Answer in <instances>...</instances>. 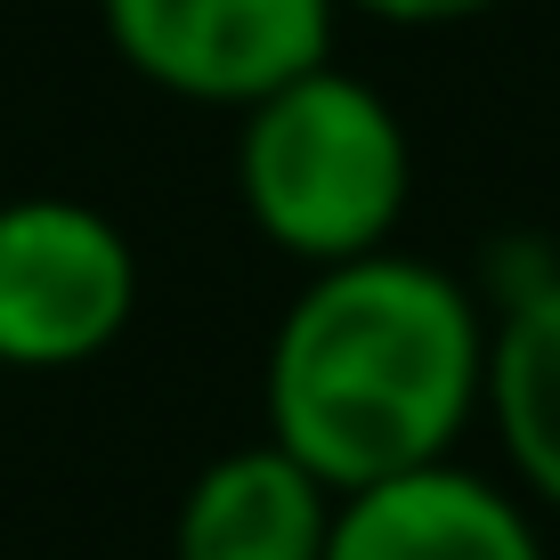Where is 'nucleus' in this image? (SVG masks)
Returning a JSON list of instances; mask_svg holds the SVG:
<instances>
[{
	"label": "nucleus",
	"mask_w": 560,
	"mask_h": 560,
	"mask_svg": "<svg viewBox=\"0 0 560 560\" xmlns=\"http://www.w3.org/2000/svg\"><path fill=\"white\" fill-rule=\"evenodd\" d=\"M488 308L422 253H358L301 268L260 365V422L334 495L439 463L479 422Z\"/></svg>",
	"instance_id": "obj_1"
},
{
	"label": "nucleus",
	"mask_w": 560,
	"mask_h": 560,
	"mask_svg": "<svg viewBox=\"0 0 560 560\" xmlns=\"http://www.w3.org/2000/svg\"><path fill=\"white\" fill-rule=\"evenodd\" d=\"M415 196V139L350 66H308L236 114V203L301 268L382 253Z\"/></svg>",
	"instance_id": "obj_2"
},
{
	"label": "nucleus",
	"mask_w": 560,
	"mask_h": 560,
	"mask_svg": "<svg viewBox=\"0 0 560 560\" xmlns=\"http://www.w3.org/2000/svg\"><path fill=\"white\" fill-rule=\"evenodd\" d=\"M139 317V244L82 196L0 203V374L106 358Z\"/></svg>",
	"instance_id": "obj_3"
},
{
	"label": "nucleus",
	"mask_w": 560,
	"mask_h": 560,
	"mask_svg": "<svg viewBox=\"0 0 560 560\" xmlns=\"http://www.w3.org/2000/svg\"><path fill=\"white\" fill-rule=\"evenodd\" d=\"M106 49L187 106L244 114L334 57L341 0H98Z\"/></svg>",
	"instance_id": "obj_4"
},
{
	"label": "nucleus",
	"mask_w": 560,
	"mask_h": 560,
	"mask_svg": "<svg viewBox=\"0 0 560 560\" xmlns=\"http://www.w3.org/2000/svg\"><path fill=\"white\" fill-rule=\"evenodd\" d=\"M325 560H545V528L520 488L439 455L334 495Z\"/></svg>",
	"instance_id": "obj_5"
},
{
	"label": "nucleus",
	"mask_w": 560,
	"mask_h": 560,
	"mask_svg": "<svg viewBox=\"0 0 560 560\" xmlns=\"http://www.w3.org/2000/svg\"><path fill=\"white\" fill-rule=\"evenodd\" d=\"M334 488L277 439L211 455L171 512V560H325Z\"/></svg>",
	"instance_id": "obj_6"
},
{
	"label": "nucleus",
	"mask_w": 560,
	"mask_h": 560,
	"mask_svg": "<svg viewBox=\"0 0 560 560\" xmlns=\"http://www.w3.org/2000/svg\"><path fill=\"white\" fill-rule=\"evenodd\" d=\"M479 415L495 422L512 463V488L560 512V268L512 284L488 317V382Z\"/></svg>",
	"instance_id": "obj_7"
},
{
	"label": "nucleus",
	"mask_w": 560,
	"mask_h": 560,
	"mask_svg": "<svg viewBox=\"0 0 560 560\" xmlns=\"http://www.w3.org/2000/svg\"><path fill=\"white\" fill-rule=\"evenodd\" d=\"M341 9H358V16H382V25H471V16H488V9H504V0H341Z\"/></svg>",
	"instance_id": "obj_8"
}]
</instances>
